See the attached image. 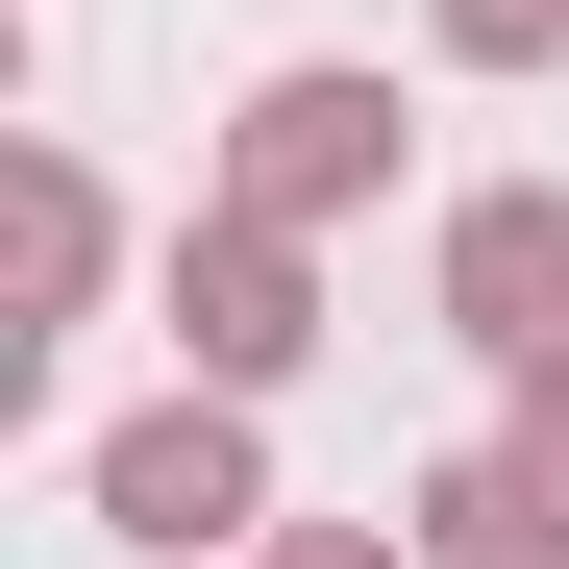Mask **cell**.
<instances>
[{
  "instance_id": "obj_8",
  "label": "cell",
  "mask_w": 569,
  "mask_h": 569,
  "mask_svg": "<svg viewBox=\"0 0 569 569\" xmlns=\"http://www.w3.org/2000/svg\"><path fill=\"white\" fill-rule=\"evenodd\" d=\"M298 569H397V545H298Z\"/></svg>"
},
{
  "instance_id": "obj_5",
  "label": "cell",
  "mask_w": 569,
  "mask_h": 569,
  "mask_svg": "<svg viewBox=\"0 0 569 569\" xmlns=\"http://www.w3.org/2000/svg\"><path fill=\"white\" fill-rule=\"evenodd\" d=\"M421 569H569V470H545V446L421 470Z\"/></svg>"
},
{
  "instance_id": "obj_1",
  "label": "cell",
  "mask_w": 569,
  "mask_h": 569,
  "mask_svg": "<svg viewBox=\"0 0 569 569\" xmlns=\"http://www.w3.org/2000/svg\"><path fill=\"white\" fill-rule=\"evenodd\" d=\"M173 322H199V371H223V397H272V371H298L322 347V298H298V223H199V248H173Z\"/></svg>"
},
{
  "instance_id": "obj_3",
  "label": "cell",
  "mask_w": 569,
  "mask_h": 569,
  "mask_svg": "<svg viewBox=\"0 0 569 569\" xmlns=\"http://www.w3.org/2000/svg\"><path fill=\"white\" fill-rule=\"evenodd\" d=\"M446 322L545 371V347H569V199H470V223H446Z\"/></svg>"
},
{
  "instance_id": "obj_4",
  "label": "cell",
  "mask_w": 569,
  "mask_h": 569,
  "mask_svg": "<svg viewBox=\"0 0 569 569\" xmlns=\"http://www.w3.org/2000/svg\"><path fill=\"white\" fill-rule=\"evenodd\" d=\"M100 520L223 545V520H248V421H223V397H199V421H124V446H100Z\"/></svg>"
},
{
  "instance_id": "obj_2",
  "label": "cell",
  "mask_w": 569,
  "mask_h": 569,
  "mask_svg": "<svg viewBox=\"0 0 569 569\" xmlns=\"http://www.w3.org/2000/svg\"><path fill=\"white\" fill-rule=\"evenodd\" d=\"M371 173H397V100H371V74H272L223 199H248V223H322V199H371Z\"/></svg>"
},
{
  "instance_id": "obj_7",
  "label": "cell",
  "mask_w": 569,
  "mask_h": 569,
  "mask_svg": "<svg viewBox=\"0 0 569 569\" xmlns=\"http://www.w3.org/2000/svg\"><path fill=\"white\" fill-rule=\"evenodd\" d=\"M520 446H545V470H569V347H545V371H520Z\"/></svg>"
},
{
  "instance_id": "obj_6",
  "label": "cell",
  "mask_w": 569,
  "mask_h": 569,
  "mask_svg": "<svg viewBox=\"0 0 569 569\" xmlns=\"http://www.w3.org/2000/svg\"><path fill=\"white\" fill-rule=\"evenodd\" d=\"M446 50H470V74H520V50H569V0H446Z\"/></svg>"
}]
</instances>
